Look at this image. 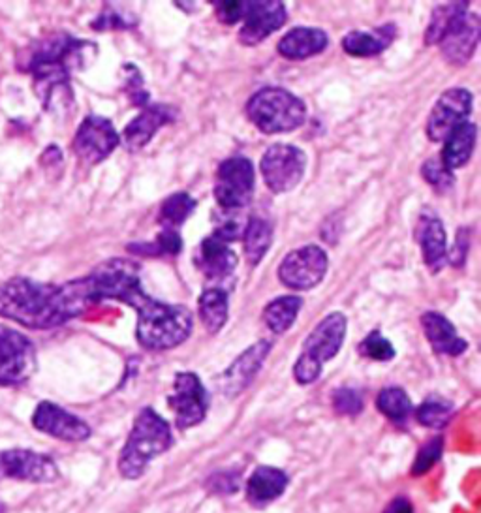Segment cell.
<instances>
[{
	"instance_id": "d590c367",
	"label": "cell",
	"mask_w": 481,
	"mask_h": 513,
	"mask_svg": "<svg viewBox=\"0 0 481 513\" xmlns=\"http://www.w3.org/2000/svg\"><path fill=\"white\" fill-rule=\"evenodd\" d=\"M359 354L363 358L384 363V361H391L395 358V348L380 331H373L359 344Z\"/></svg>"
},
{
	"instance_id": "603a6c76",
	"label": "cell",
	"mask_w": 481,
	"mask_h": 513,
	"mask_svg": "<svg viewBox=\"0 0 481 513\" xmlns=\"http://www.w3.org/2000/svg\"><path fill=\"white\" fill-rule=\"evenodd\" d=\"M329 44L326 32L322 29H311V27H297L280 38V55L290 61H301L309 59L318 53H322Z\"/></svg>"
},
{
	"instance_id": "2e32d148",
	"label": "cell",
	"mask_w": 481,
	"mask_h": 513,
	"mask_svg": "<svg viewBox=\"0 0 481 513\" xmlns=\"http://www.w3.org/2000/svg\"><path fill=\"white\" fill-rule=\"evenodd\" d=\"M32 425L38 431L66 442H83L91 436V427L85 421L49 401L36 406Z\"/></svg>"
},
{
	"instance_id": "7bdbcfd3",
	"label": "cell",
	"mask_w": 481,
	"mask_h": 513,
	"mask_svg": "<svg viewBox=\"0 0 481 513\" xmlns=\"http://www.w3.org/2000/svg\"><path fill=\"white\" fill-rule=\"evenodd\" d=\"M384 513H414L412 512V504L410 500L404 497H397L395 500H391Z\"/></svg>"
},
{
	"instance_id": "d4e9b609",
	"label": "cell",
	"mask_w": 481,
	"mask_h": 513,
	"mask_svg": "<svg viewBox=\"0 0 481 513\" xmlns=\"http://www.w3.org/2000/svg\"><path fill=\"white\" fill-rule=\"evenodd\" d=\"M476 136H478V128L474 123L466 121L463 125L457 126L444 140V151L440 156L442 164L450 171L463 168L474 153Z\"/></svg>"
},
{
	"instance_id": "f1b7e54d",
	"label": "cell",
	"mask_w": 481,
	"mask_h": 513,
	"mask_svg": "<svg viewBox=\"0 0 481 513\" xmlns=\"http://www.w3.org/2000/svg\"><path fill=\"white\" fill-rule=\"evenodd\" d=\"M271 241H273L271 224L264 218H249V224L243 234V243H245V258L249 260L250 265H258L264 260L267 250L271 247Z\"/></svg>"
},
{
	"instance_id": "ba28073f",
	"label": "cell",
	"mask_w": 481,
	"mask_h": 513,
	"mask_svg": "<svg viewBox=\"0 0 481 513\" xmlns=\"http://www.w3.org/2000/svg\"><path fill=\"white\" fill-rule=\"evenodd\" d=\"M305 168H307L305 153L299 147L286 145V143L271 145L260 162L265 185L275 194L292 192L301 183Z\"/></svg>"
},
{
	"instance_id": "cb8c5ba5",
	"label": "cell",
	"mask_w": 481,
	"mask_h": 513,
	"mask_svg": "<svg viewBox=\"0 0 481 513\" xmlns=\"http://www.w3.org/2000/svg\"><path fill=\"white\" fill-rule=\"evenodd\" d=\"M288 476L273 467H258L247 482V498L254 506H265L286 491Z\"/></svg>"
},
{
	"instance_id": "7402d4cb",
	"label": "cell",
	"mask_w": 481,
	"mask_h": 513,
	"mask_svg": "<svg viewBox=\"0 0 481 513\" xmlns=\"http://www.w3.org/2000/svg\"><path fill=\"white\" fill-rule=\"evenodd\" d=\"M421 327L436 354L461 356L468 348V342L459 337L455 326L440 312H425L421 316Z\"/></svg>"
},
{
	"instance_id": "d6a6232c",
	"label": "cell",
	"mask_w": 481,
	"mask_h": 513,
	"mask_svg": "<svg viewBox=\"0 0 481 513\" xmlns=\"http://www.w3.org/2000/svg\"><path fill=\"white\" fill-rule=\"evenodd\" d=\"M183 249V239L177 230H162L153 243H132L128 250L138 256H175Z\"/></svg>"
},
{
	"instance_id": "4fadbf2b",
	"label": "cell",
	"mask_w": 481,
	"mask_h": 513,
	"mask_svg": "<svg viewBox=\"0 0 481 513\" xmlns=\"http://www.w3.org/2000/svg\"><path fill=\"white\" fill-rule=\"evenodd\" d=\"M121 143V138L109 119L89 115L79 125L74 138V151L85 164H98L106 160Z\"/></svg>"
},
{
	"instance_id": "ab89813d",
	"label": "cell",
	"mask_w": 481,
	"mask_h": 513,
	"mask_svg": "<svg viewBox=\"0 0 481 513\" xmlns=\"http://www.w3.org/2000/svg\"><path fill=\"white\" fill-rule=\"evenodd\" d=\"M218 21L224 25H233L237 21H243L249 2L247 0H220L213 2Z\"/></svg>"
},
{
	"instance_id": "ffe728a7",
	"label": "cell",
	"mask_w": 481,
	"mask_h": 513,
	"mask_svg": "<svg viewBox=\"0 0 481 513\" xmlns=\"http://www.w3.org/2000/svg\"><path fill=\"white\" fill-rule=\"evenodd\" d=\"M418 241L425 265L438 273L448 262V237L442 220L435 213H421L418 222Z\"/></svg>"
},
{
	"instance_id": "e0dca14e",
	"label": "cell",
	"mask_w": 481,
	"mask_h": 513,
	"mask_svg": "<svg viewBox=\"0 0 481 513\" xmlns=\"http://www.w3.org/2000/svg\"><path fill=\"white\" fill-rule=\"evenodd\" d=\"M269 352H271V342L258 341L235 359L220 378V389L224 397L233 399L249 388L254 376L260 373Z\"/></svg>"
},
{
	"instance_id": "1f68e13d",
	"label": "cell",
	"mask_w": 481,
	"mask_h": 513,
	"mask_svg": "<svg viewBox=\"0 0 481 513\" xmlns=\"http://www.w3.org/2000/svg\"><path fill=\"white\" fill-rule=\"evenodd\" d=\"M378 410L395 423H403L408 420L410 412H412V401L406 395V391L401 388H386L380 391L378 399H376Z\"/></svg>"
},
{
	"instance_id": "d6986e66",
	"label": "cell",
	"mask_w": 481,
	"mask_h": 513,
	"mask_svg": "<svg viewBox=\"0 0 481 513\" xmlns=\"http://www.w3.org/2000/svg\"><path fill=\"white\" fill-rule=\"evenodd\" d=\"M173 119H175V109L168 106H149L143 109L136 119L128 123L123 130V136L119 138L128 151L136 153L155 138L156 132L162 126L168 125Z\"/></svg>"
},
{
	"instance_id": "f546056e",
	"label": "cell",
	"mask_w": 481,
	"mask_h": 513,
	"mask_svg": "<svg viewBox=\"0 0 481 513\" xmlns=\"http://www.w3.org/2000/svg\"><path fill=\"white\" fill-rule=\"evenodd\" d=\"M468 12V2H451V4H444L438 6L431 23L425 32V44L427 46H436L440 44V40L446 36V32L450 31L451 25L461 16H465Z\"/></svg>"
},
{
	"instance_id": "44dd1931",
	"label": "cell",
	"mask_w": 481,
	"mask_h": 513,
	"mask_svg": "<svg viewBox=\"0 0 481 513\" xmlns=\"http://www.w3.org/2000/svg\"><path fill=\"white\" fill-rule=\"evenodd\" d=\"M194 264L202 271L207 279H228L237 267V254L230 249L228 243L220 241L215 235L205 237L200 249L194 256Z\"/></svg>"
},
{
	"instance_id": "9c48e42d",
	"label": "cell",
	"mask_w": 481,
	"mask_h": 513,
	"mask_svg": "<svg viewBox=\"0 0 481 513\" xmlns=\"http://www.w3.org/2000/svg\"><path fill=\"white\" fill-rule=\"evenodd\" d=\"M168 405L173 410L175 425L181 431L200 425L209 408V395L203 388L200 376L194 373H179L173 380V391L168 397Z\"/></svg>"
},
{
	"instance_id": "277c9868",
	"label": "cell",
	"mask_w": 481,
	"mask_h": 513,
	"mask_svg": "<svg viewBox=\"0 0 481 513\" xmlns=\"http://www.w3.org/2000/svg\"><path fill=\"white\" fill-rule=\"evenodd\" d=\"M247 117L264 134H284L305 123L307 106L286 89L265 87L250 98Z\"/></svg>"
},
{
	"instance_id": "83f0119b",
	"label": "cell",
	"mask_w": 481,
	"mask_h": 513,
	"mask_svg": "<svg viewBox=\"0 0 481 513\" xmlns=\"http://www.w3.org/2000/svg\"><path fill=\"white\" fill-rule=\"evenodd\" d=\"M303 307V299L297 296L277 297L271 301L264 309L265 326L269 327L273 333L282 335L290 327L294 326L295 318Z\"/></svg>"
},
{
	"instance_id": "f35d334b",
	"label": "cell",
	"mask_w": 481,
	"mask_h": 513,
	"mask_svg": "<svg viewBox=\"0 0 481 513\" xmlns=\"http://www.w3.org/2000/svg\"><path fill=\"white\" fill-rule=\"evenodd\" d=\"M333 406L342 416H356L363 410V397L356 389L339 388L333 393Z\"/></svg>"
},
{
	"instance_id": "3957f363",
	"label": "cell",
	"mask_w": 481,
	"mask_h": 513,
	"mask_svg": "<svg viewBox=\"0 0 481 513\" xmlns=\"http://www.w3.org/2000/svg\"><path fill=\"white\" fill-rule=\"evenodd\" d=\"M138 311V327L136 337L143 348L147 350H171L179 344L187 341L192 331V312L183 305H171L162 303L147 296L140 305Z\"/></svg>"
},
{
	"instance_id": "5b68a950",
	"label": "cell",
	"mask_w": 481,
	"mask_h": 513,
	"mask_svg": "<svg viewBox=\"0 0 481 513\" xmlns=\"http://www.w3.org/2000/svg\"><path fill=\"white\" fill-rule=\"evenodd\" d=\"M346 329L348 320L342 312L327 314L326 318L312 329L294 365L295 380L299 384L307 386L320 378L324 363L339 354L346 337Z\"/></svg>"
},
{
	"instance_id": "836d02e7",
	"label": "cell",
	"mask_w": 481,
	"mask_h": 513,
	"mask_svg": "<svg viewBox=\"0 0 481 513\" xmlns=\"http://www.w3.org/2000/svg\"><path fill=\"white\" fill-rule=\"evenodd\" d=\"M451 414H453V405L450 401L442 397H429L427 401H423V405L419 406L416 418L427 429H442L450 423Z\"/></svg>"
},
{
	"instance_id": "8992f818",
	"label": "cell",
	"mask_w": 481,
	"mask_h": 513,
	"mask_svg": "<svg viewBox=\"0 0 481 513\" xmlns=\"http://www.w3.org/2000/svg\"><path fill=\"white\" fill-rule=\"evenodd\" d=\"M85 282L94 305L104 299H115L136 309L147 297L141 288L140 267L130 260L111 258L89 273Z\"/></svg>"
},
{
	"instance_id": "8d00e7d4",
	"label": "cell",
	"mask_w": 481,
	"mask_h": 513,
	"mask_svg": "<svg viewBox=\"0 0 481 513\" xmlns=\"http://www.w3.org/2000/svg\"><path fill=\"white\" fill-rule=\"evenodd\" d=\"M442 451H444L442 436H435L429 442H425L416 455V461L412 465V474L414 476L427 474L431 468L435 467L436 461L442 457Z\"/></svg>"
},
{
	"instance_id": "7c38bea8",
	"label": "cell",
	"mask_w": 481,
	"mask_h": 513,
	"mask_svg": "<svg viewBox=\"0 0 481 513\" xmlns=\"http://www.w3.org/2000/svg\"><path fill=\"white\" fill-rule=\"evenodd\" d=\"M51 483L59 478V468L47 455L31 450L0 451V480Z\"/></svg>"
},
{
	"instance_id": "60d3db41",
	"label": "cell",
	"mask_w": 481,
	"mask_h": 513,
	"mask_svg": "<svg viewBox=\"0 0 481 513\" xmlns=\"http://www.w3.org/2000/svg\"><path fill=\"white\" fill-rule=\"evenodd\" d=\"M233 487H237V476H232L230 472L209 478V489H213L217 493H233L235 491Z\"/></svg>"
},
{
	"instance_id": "52a82bcc",
	"label": "cell",
	"mask_w": 481,
	"mask_h": 513,
	"mask_svg": "<svg viewBox=\"0 0 481 513\" xmlns=\"http://www.w3.org/2000/svg\"><path fill=\"white\" fill-rule=\"evenodd\" d=\"M256 173L249 158L233 156L218 166L215 198L220 209L243 211L254 198Z\"/></svg>"
},
{
	"instance_id": "7a4b0ae2",
	"label": "cell",
	"mask_w": 481,
	"mask_h": 513,
	"mask_svg": "<svg viewBox=\"0 0 481 513\" xmlns=\"http://www.w3.org/2000/svg\"><path fill=\"white\" fill-rule=\"evenodd\" d=\"M170 425L153 408H143L132 425L119 457V472L126 480H140L151 461L170 450Z\"/></svg>"
},
{
	"instance_id": "ac0fdd59",
	"label": "cell",
	"mask_w": 481,
	"mask_h": 513,
	"mask_svg": "<svg viewBox=\"0 0 481 513\" xmlns=\"http://www.w3.org/2000/svg\"><path fill=\"white\" fill-rule=\"evenodd\" d=\"M481 23L480 17L476 14L466 12L465 16L459 17L446 36L440 40V51L444 59L455 66H463L468 63L480 42Z\"/></svg>"
},
{
	"instance_id": "484cf974",
	"label": "cell",
	"mask_w": 481,
	"mask_h": 513,
	"mask_svg": "<svg viewBox=\"0 0 481 513\" xmlns=\"http://www.w3.org/2000/svg\"><path fill=\"white\" fill-rule=\"evenodd\" d=\"M395 38V27L384 25L378 31H354L342 38V49L352 57H374L388 49Z\"/></svg>"
},
{
	"instance_id": "6da1fadb",
	"label": "cell",
	"mask_w": 481,
	"mask_h": 513,
	"mask_svg": "<svg viewBox=\"0 0 481 513\" xmlns=\"http://www.w3.org/2000/svg\"><path fill=\"white\" fill-rule=\"evenodd\" d=\"M83 279L61 286L14 277L0 284V316L31 329H51L93 307Z\"/></svg>"
},
{
	"instance_id": "5bb4252c",
	"label": "cell",
	"mask_w": 481,
	"mask_h": 513,
	"mask_svg": "<svg viewBox=\"0 0 481 513\" xmlns=\"http://www.w3.org/2000/svg\"><path fill=\"white\" fill-rule=\"evenodd\" d=\"M472 111V94L466 89H448L436 100L427 119V136L431 141H444L459 125L466 123Z\"/></svg>"
},
{
	"instance_id": "74e56055",
	"label": "cell",
	"mask_w": 481,
	"mask_h": 513,
	"mask_svg": "<svg viewBox=\"0 0 481 513\" xmlns=\"http://www.w3.org/2000/svg\"><path fill=\"white\" fill-rule=\"evenodd\" d=\"M421 173H423L425 181H427L431 187L436 188L438 192L450 190V188L453 187V183H455L453 173L442 164L440 158H438V160H436V158L427 160V162L423 164V168H421Z\"/></svg>"
},
{
	"instance_id": "4dcf8cb0",
	"label": "cell",
	"mask_w": 481,
	"mask_h": 513,
	"mask_svg": "<svg viewBox=\"0 0 481 513\" xmlns=\"http://www.w3.org/2000/svg\"><path fill=\"white\" fill-rule=\"evenodd\" d=\"M194 209H196V200L192 196H188L187 192L171 194L170 198L164 200L160 205L158 222L166 230H177L179 226H183L187 222V218L192 215Z\"/></svg>"
},
{
	"instance_id": "9a60e30c",
	"label": "cell",
	"mask_w": 481,
	"mask_h": 513,
	"mask_svg": "<svg viewBox=\"0 0 481 513\" xmlns=\"http://www.w3.org/2000/svg\"><path fill=\"white\" fill-rule=\"evenodd\" d=\"M288 12L280 0H256L249 2L239 31V42L243 46H258L273 32L284 27Z\"/></svg>"
},
{
	"instance_id": "ee69618b",
	"label": "cell",
	"mask_w": 481,
	"mask_h": 513,
	"mask_svg": "<svg viewBox=\"0 0 481 513\" xmlns=\"http://www.w3.org/2000/svg\"><path fill=\"white\" fill-rule=\"evenodd\" d=\"M0 513H6V506L0 502Z\"/></svg>"
},
{
	"instance_id": "30bf717a",
	"label": "cell",
	"mask_w": 481,
	"mask_h": 513,
	"mask_svg": "<svg viewBox=\"0 0 481 513\" xmlns=\"http://www.w3.org/2000/svg\"><path fill=\"white\" fill-rule=\"evenodd\" d=\"M36 371V350L27 337L0 327V386H19Z\"/></svg>"
},
{
	"instance_id": "8fae6325",
	"label": "cell",
	"mask_w": 481,
	"mask_h": 513,
	"mask_svg": "<svg viewBox=\"0 0 481 513\" xmlns=\"http://www.w3.org/2000/svg\"><path fill=\"white\" fill-rule=\"evenodd\" d=\"M327 265L326 250L307 245L284 256L279 265V279L286 288L312 290L326 277Z\"/></svg>"
},
{
	"instance_id": "4316f807",
	"label": "cell",
	"mask_w": 481,
	"mask_h": 513,
	"mask_svg": "<svg viewBox=\"0 0 481 513\" xmlns=\"http://www.w3.org/2000/svg\"><path fill=\"white\" fill-rule=\"evenodd\" d=\"M198 314L207 333L217 335L228 322L230 314V297L224 288H209L200 296Z\"/></svg>"
},
{
	"instance_id": "e575fe53",
	"label": "cell",
	"mask_w": 481,
	"mask_h": 513,
	"mask_svg": "<svg viewBox=\"0 0 481 513\" xmlns=\"http://www.w3.org/2000/svg\"><path fill=\"white\" fill-rule=\"evenodd\" d=\"M247 224H249V218L245 217L241 211L222 209L220 213L215 215V232H213V235L230 245L232 241H237V239L243 237Z\"/></svg>"
},
{
	"instance_id": "b9f144b4",
	"label": "cell",
	"mask_w": 481,
	"mask_h": 513,
	"mask_svg": "<svg viewBox=\"0 0 481 513\" xmlns=\"http://www.w3.org/2000/svg\"><path fill=\"white\" fill-rule=\"evenodd\" d=\"M459 250V254L451 260V264L453 265H461L465 262L466 252H468V232L465 235V228H461V232L457 235V245L453 247L451 250V254H455ZM451 254H448V258H450Z\"/></svg>"
}]
</instances>
